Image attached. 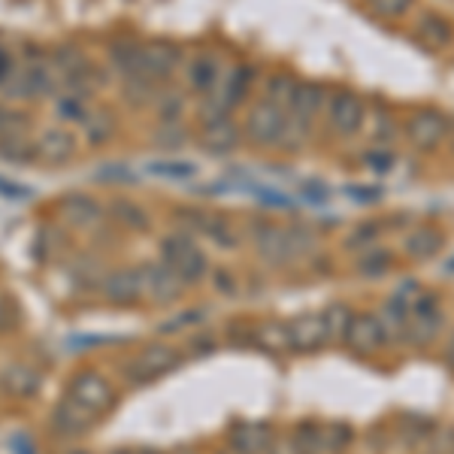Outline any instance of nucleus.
<instances>
[{
	"label": "nucleus",
	"mask_w": 454,
	"mask_h": 454,
	"mask_svg": "<svg viewBox=\"0 0 454 454\" xmlns=\"http://www.w3.org/2000/svg\"><path fill=\"white\" fill-rule=\"evenodd\" d=\"M252 243L258 248V254L267 263H291L297 258H306V254L315 248V233L303 224H273V222H258L252 227Z\"/></svg>",
	"instance_id": "nucleus-1"
},
{
	"label": "nucleus",
	"mask_w": 454,
	"mask_h": 454,
	"mask_svg": "<svg viewBox=\"0 0 454 454\" xmlns=\"http://www.w3.org/2000/svg\"><path fill=\"white\" fill-rule=\"evenodd\" d=\"M288 130V109L273 100H254L243 119V140L254 149H282Z\"/></svg>",
	"instance_id": "nucleus-2"
},
{
	"label": "nucleus",
	"mask_w": 454,
	"mask_h": 454,
	"mask_svg": "<svg viewBox=\"0 0 454 454\" xmlns=\"http://www.w3.org/2000/svg\"><path fill=\"white\" fill-rule=\"evenodd\" d=\"M160 261H164L185 285L200 282L203 276L209 273L207 254L200 252V246H197L185 231L167 233V237L160 239Z\"/></svg>",
	"instance_id": "nucleus-3"
},
{
	"label": "nucleus",
	"mask_w": 454,
	"mask_h": 454,
	"mask_svg": "<svg viewBox=\"0 0 454 454\" xmlns=\"http://www.w3.org/2000/svg\"><path fill=\"white\" fill-rule=\"evenodd\" d=\"M325 121L333 137L340 140H351L364 130L367 124V104L357 91L351 88H331V100L325 109Z\"/></svg>",
	"instance_id": "nucleus-4"
},
{
	"label": "nucleus",
	"mask_w": 454,
	"mask_h": 454,
	"mask_svg": "<svg viewBox=\"0 0 454 454\" xmlns=\"http://www.w3.org/2000/svg\"><path fill=\"white\" fill-rule=\"evenodd\" d=\"M451 119L436 106H419L403 124V137L419 152H436L451 137Z\"/></svg>",
	"instance_id": "nucleus-5"
},
{
	"label": "nucleus",
	"mask_w": 454,
	"mask_h": 454,
	"mask_svg": "<svg viewBox=\"0 0 454 454\" xmlns=\"http://www.w3.org/2000/svg\"><path fill=\"white\" fill-rule=\"evenodd\" d=\"M182 364V355L173 346H164V342H155V346H145L134 361H128L124 367V379L130 385H149L155 379L167 376Z\"/></svg>",
	"instance_id": "nucleus-6"
},
{
	"label": "nucleus",
	"mask_w": 454,
	"mask_h": 454,
	"mask_svg": "<svg viewBox=\"0 0 454 454\" xmlns=\"http://www.w3.org/2000/svg\"><path fill=\"white\" fill-rule=\"evenodd\" d=\"M64 397H70V400H76L79 406H85L88 412H94L100 419V415H106L109 409L115 406V391H113V385L106 382L100 372H94V370H82V372H76V376L67 382V394Z\"/></svg>",
	"instance_id": "nucleus-7"
},
{
	"label": "nucleus",
	"mask_w": 454,
	"mask_h": 454,
	"mask_svg": "<svg viewBox=\"0 0 454 454\" xmlns=\"http://www.w3.org/2000/svg\"><path fill=\"white\" fill-rule=\"evenodd\" d=\"M327 100H331V88L315 82V79H297L294 91L288 100V119L303 124V128H315V121L325 115Z\"/></svg>",
	"instance_id": "nucleus-8"
},
{
	"label": "nucleus",
	"mask_w": 454,
	"mask_h": 454,
	"mask_svg": "<svg viewBox=\"0 0 454 454\" xmlns=\"http://www.w3.org/2000/svg\"><path fill=\"white\" fill-rule=\"evenodd\" d=\"M182 61H185V52L170 40H149L140 49V73L160 85H167V79H173V73L182 67Z\"/></svg>",
	"instance_id": "nucleus-9"
},
{
	"label": "nucleus",
	"mask_w": 454,
	"mask_h": 454,
	"mask_svg": "<svg viewBox=\"0 0 454 454\" xmlns=\"http://www.w3.org/2000/svg\"><path fill=\"white\" fill-rule=\"evenodd\" d=\"M254 82H258V70H254L252 64L239 61L237 67L224 70L222 82H218V88L212 91V98H215L218 104L227 109V113H233L239 104H246V100H248Z\"/></svg>",
	"instance_id": "nucleus-10"
},
{
	"label": "nucleus",
	"mask_w": 454,
	"mask_h": 454,
	"mask_svg": "<svg viewBox=\"0 0 454 454\" xmlns=\"http://www.w3.org/2000/svg\"><path fill=\"white\" fill-rule=\"evenodd\" d=\"M58 218L61 224L73 227V231H88L104 218V203L91 194H82V192H70L58 200Z\"/></svg>",
	"instance_id": "nucleus-11"
},
{
	"label": "nucleus",
	"mask_w": 454,
	"mask_h": 454,
	"mask_svg": "<svg viewBox=\"0 0 454 454\" xmlns=\"http://www.w3.org/2000/svg\"><path fill=\"white\" fill-rule=\"evenodd\" d=\"M387 342V336L382 331V321H379L376 312H357L348 325V333H346V346L361 357H370L376 355Z\"/></svg>",
	"instance_id": "nucleus-12"
},
{
	"label": "nucleus",
	"mask_w": 454,
	"mask_h": 454,
	"mask_svg": "<svg viewBox=\"0 0 454 454\" xmlns=\"http://www.w3.org/2000/svg\"><path fill=\"white\" fill-rule=\"evenodd\" d=\"M36 145V160L49 167H64L76 158L79 143L67 128H43L40 137L34 140Z\"/></svg>",
	"instance_id": "nucleus-13"
},
{
	"label": "nucleus",
	"mask_w": 454,
	"mask_h": 454,
	"mask_svg": "<svg viewBox=\"0 0 454 454\" xmlns=\"http://www.w3.org/2000/svg\"><path fill=\"white\" fill-rule=\"evenodd\" d=\"M243 143V124L231 119H218V121H207L197 130V145L209 155H231L237 152V145Z\"/></svg>",
	"instance_id": "nucleus-14"
},
{
	"label": "nucleus",
	"mask_w": 454,
	"mask_h": 454,
	"mask_svg": "<svg viewBox=\"0 0 454 454\" xmlns=\"http://www.w3.org/2000/svg\"><path fill=\"white\" fill-rule=\"evenodd\" d=\"M224 70H222V61H218L212 52H197L188 58L185 64V85L188 91L197 94V98H209L212 91L222 82Z\"/></svg>",
	"instance_id": "nucleus-15"
},
{
	"label": "nucleus",
	"mask_w": 454,
	"mask_h": 454,
	"mask_svg": "<svg viewBox=\"0 0 454 454\" xmlns=\"http://www.w3.org/2000/svg\"><path fill=\"white\" fill-rule=\"evenodd\" d=\"M325 342H331V333L321 312L297 315L288 321V346L294 351H318Z\"/></svg>",
	"instance_id": "nucleus-16"
},
{
	"label": "nucleus",
	"mask_w": 454,
	"mask_h": 454,
	"mask_svg": "<svg viewBox=\"0 0 454 454\" xmlns=\"http://www.w3.org/2000/svg\"><path fill=\"white\" fill-rule=\"evenodd\" d=\"M100 291H104V297L109 303L130 306L145 294V276H143V270H134V267L115 270V273H109L104 279Z\"/></svg>",
	"instance_id": "nucleus-17"
},
{
	"label": "nucleus",
	"mask_w": 454,
	"mask_h": 454,
	"mask_svg": "<svg viewBox=\"0 0 454 454\" xmlns=\"http://www.w3.org/2000/svg\"><path fill=\"white\" fill-rule=\"evenodd\" d=\"M94 421H98V415L88 412L85 406H79L76 400L64 397V400L52 409V419H49V427H52L58 436L76 439V436L88 434V430L94 427Z\"/></svg>",
	"instance_id": "nucleus-18"
},
{
	"label": "nucleus",
	"mask_w": 454,
	"mask_h": 454,
	"mask_svg": "<svg viewBox=\"0 0 454 454\" xmlns=\"http://www.w3.org/2000/svg\"><path fill=\"white\" fill-rule=\"evenodd\" d=\"M415 36L424 43L427 49H451L454 46V21L449 16H442L439 10H424L415 19Z\"/></svg>",
	"instance_id": "nucleus-19"
},
{
	"label": "nucleus",
	"mask_w": 454,
	"mask_h": 454,
	"mask_svg": "<svg viewBox=\"0 0 454 454\" xmlns=\"http://www.w3.org/2000/svg\"><path fill=\"white\" fill-rule=\"evenodd\" d=\"M143 276H145V294L155 300V303H173V300H179L182 291H185V282H182L164 261L143 267Z\"/></svg>",
	"instance_id": "nucleus-20"
},
{
	"label": "nucleus",
	"mask_w": 454,
	"mask_h": 454,
	"mask_svg": "<svg viewBox=\"0 0 454 454\" xmlns=\"http://www.w3.org/2000/svg\"><path fill=\"white\" fill-rule=\"evenodd\" d=\"M445 246V233L439 227H430V224H419L403 237V252L409 254L412 261H430L442 252Z\"/></svg>",
	"instance_id": "nucleus-21"
},
{
	"label": "nucleus",
	"mask_w": 454,
	"mask_h": 454,
	"mask_svg": "<svg viewBox=\"0 0 454 454\" xmlns=\"http://www.w3.org/2000/svg\"><path fill=\"white\" fill-rule=\"evenodd\" d=\"M0 387H4L10 397H31L40 387V376L25 367V364H10L4 372H0Z\"/></svg>",
	"instance_id": "nucleus-22"
},
{
	"label": "nucleus",
	"mask_w": 454,
	"mask_h": 454,
	"mask_svg": "<svg viewBox=\"0 0 454 454\" xmlns=\"http://www.w3.org/2000/svg\"><path fill=\"white\" fill-rule=\"evenodd\" d=\"M82 130H85L88 145L100 149V145H106L115 137V115L109 113V109L91 106V113H88L85 121H82Z\"/></svg>",
	"instance_id": "nucleus-23"
},
{
	"label": "nucleus",
	"mask_w": 454,
	"mask_h": 454,
	"mask_svg": "<svg viewBox=\"0 0 454 454\" xmlns=\"http://www.w3.org/2000/svg\"><path fill=\"white\" fill-rule=\"evenodd\" d=\"M109 215H113V222L124 227V231H149V224H152V218H149V212H145L140 203H134V200H128V197H119V200H113L109 203Z\"/></svg>",
	"instance_id": "nucleus-24"
},
{
	"label": "nucleus",
	"mask_w": 454,
	"mask_h": 454,
	"mask_svg": "<svg viewBox=\"0 0 454 454\" xmlns=\"http://www.w3.org/2000/svg\"><path fill=\"white\" fill-rule=\"evenodd\" d=\"M233 449L243 454H261L270 449V427L267 424L243 421L233 427Z\"/></svg>",
	"instance_id": "nucleus-25"
},
{
	"label": "nucleus",
	"mask_w": 454,
	"mask_h": 454,
	"mask_svg": "<svg viewBox=\"0 0 454 454\" xmlns=\"http://www.w3.org/2000/svg\"><path fill=\"white\" fill-rule=\"evenodd\" d=\"M160 88H164V85L155 82V79H149V76H143V73L121 79V94H124V100H128L130 106H152L158 100Z\"/></svg>",
	"instance_id": "nucleus-26"
},
{
	"label": "nucleus",
	"mask_w": 454,
	"mask_h": 454,
	"mask_svg": "<svg viewBox=\"0 0 454 454\" xmlns=\"http://www.w3.org/2000/svg\"><path fill=\"white\" fill-rule=\"evenodd\" d=\"M140 49H143L140 40H115L109 46V64L121 73V79L140 73Z\"/></svg>",
	"instance_id": "nucleus-27"
},
{
	"label": "nucleus",
	"mask_w": 454,
	"mask_h": 454,
	"mask_svg": "<svg viewBox=\"0 0 454 454\" xmlns=\"http://www.w3.org/2000/svg\"><path fill=\"white\" fill-rule=\"evenodd\" d=\"M155 113H158V121L160 124H182V119H185V109H188V100L182 91H176V88H160L158 100L155 104Z\"/></svg>",
	"instance_id": "nucleus-28"
},
{
	"label": "nucleus",
	"mask_w": 454,
	"mask_h": 454,
	"mask_svg": "<svg viewBox=\"0 0 454 454\" xmlns=\"http://www.w3.org/2000/svg\"><path fill=\"white\" fill-rule=\"evenodd\" d=\"M0 158L10 160V164H34L36 160V145L27 134H19V137H4L0 140Z\"/></svg>",
	"instance_id": "nucleus-29"
},
{
	"label": "nucleus",
	"mask_w": 454,
	"mask_h": 454,
	"mask_svg": "<svg viewBox=\"0 0 454 454\" xmlns=\"http://www.w3.org/2000/svg\"><path fill=\"white\" fill-rule=\"evenodd\" d=\"M294 85H297V79L291 76V73H285V70L270 73V76L263 79V100H273V104L288 109V100H291Z\"/></svg>",
	"instance_id": "nucleus-30"
},
{
	"label": "nucleus",
	"mask_w": 454,
	"mask_h": 454,
	"mask_svg": "<svg viewBox=\"0 0 454 454\" xmlns=\"http://www.w3.org/2000/svg\"><path fill=\"white\" fill-rule=\"evenodd\" d=\"M391 267H394V254L387 252V248L370 246V248H364V252L357 254V270H361L367 279H376V276L387 273Z\"/></svg>",
	"instance_id": "nucleus-31"
},
{
	"label": "nucleus",
	"mask_w": 454,
	"mask_h": 454,
	"mask_svg": "<svg viewBox=\"0 0 454 454\" xmlns=\"http://www.w3.org/2000/svg\"><path fill=\"white\" fill-rule=\"evenodd\" d=\"M55 113H58V119L67 124H82L85 115L91 113V106H88V98H82V94L67 91L55 100Z\"/></svg>",
	"instance_id": "nucleus-32"
},
{
	"label": "nucleus",
	"mask_w": 454,
	"mask_h": 454,
	"mask_svg": "<svg viewBox=\"0 0 454 454\" xmlns=\"http://www.w3.org/2000/svg\"><path fill=\"white\" fill-rule=\"evenodd\" d=\"M31 130V115L25 109H16V106H6L0 100V140L4 137H19V134H27Z\"/></svg>",
	"instance_id": "nucleus-33"
},
{
	"label": "nucleus",
	"mask_w": 454,
	"mask_h": 454,
	"mask_svg": "<svg viewBox=\"0 0 454 454\" xmlns=\"http://www.w3.org/2000/svg\"><path fill=\"white\" fill-rule=\"evenodd\" d=\"M364 6L382 21H400L415 10V0H364Z\"/></svg>",
	"instance_id": "nucleus-34"
},
{
	"label": "nucleus",
	"mask_w": 454,
	"mask_h": 454,
	"mask_svg": "<svg viewBox=\"0 0 454 454\" xmlns=\"http://www.w3.org/2000/svg\"><path fill=\"white\" fill-rule=\"evenodd\" d=\"M321 315H325V321H327L331 340L346 342V333H348V325H351V318H355V312H351L346 303H331Z\"/></svg>",
	"instance_id": "nucleus-35"
},
{
	"label": "nucleus",
	"mask_w": 454,
	"mask_h": 454,
	"mask_svg": "<svg viewBox=\"0 0 454 454\" xmlns=\"http://www.w3.org/2000/svg\"><path fill=\"white\" fill-rule=\"evenodd\" d=\"M207 237L212 239V243L218 246H237V227H233V222L227 215H222V212H212L209 224H207Z\"/></svg>",
	"instance_id": "nucleus-36"
},
{
	"label": "nucleus",
	"mask_w": 454,
	"mask_h": 454,
	"mask_svg": "<svg viewBox=\"0 0 454 454\" xmlns=\"http://www.w3.org/2000/svg\"><path fill=\"white\" fill-rule=\"evenodd\" d=\"M145 170L152 176H164V179H192V176H197V167L188 164V160H152Z\"/></svg>",
	"instance_id": "nucleus-37"
},
{
	"label": "nucleus",
	"mask_w": 454,
	"mask_h": 454,
	"mask_svg": "<svg viewBox=\"0 0 454 454\" xmlns=\"http://www.w3.org/2000/svg\"><path fill=\"white\" fill-rule=\"evenodd\" d=\"M258 342H261V348H267V351H282L285 346H288V325H276V321L261 325Z\"/></svg>",
	"instance_id": "nucleus-38"
},
{
	"label": "nucleus",
	"mask_w": 454,
	"mask_h": 454,
	"mask_svg": "<svg viewBox=\"0 0 454 454\" xmlns=\"http://www.w3.org/2000/svg\"><path fill=\"white\" fill-rule=\"evenodd\" d=\"M400 130H403V124L394 121V115L387 113V109L376 113V124H372V140H376L379 145H387L391 140H397Z\"/></svg>",
	"instance_id": "nucleus-39"
},
{
	"label": "nucleus",
	"mask_w": 454,
	"mask_h": 454,
	"mask_svg": "<svg viewBox=\"0 0 454 454\" xmlns=\"http://www.w3.org/2000/svg\"><path fill=\"white\" fill-rule=\"evenodd\" d=\"M185 143H188V130L182 128V124H160L155 134V145L164 152L179 149V145H185Z\"/></svg>",
	"instance_id": "nucleus-40"
},
{
	"label": "nucleus",
	"mask_w": 454,
	"mask_h": 454,
	"mask_svg": "<svg viewBox=\"0 0 454 454\" xmlns=\"http://www.w3.org/2000/svg\"><path fill=\"white\" fill-rule=\"evenodd\" d=\"M364 167H370L372 173H387L394 167V158L391 155V149H387V145H379V149H370V152H364Z\"/></svg>",
	"instance_id": "nucleus-41"
},
{
	"label": "nucleus",
	"mask_w": 454,
	"mask_h": 454,
	"mask_svg": "<svg viewBox=\"0 0 454 454\" xmlns=\"http://www.w3.org/2000/svg\"><path fill=\"white\" fill-rule=\"evenodd\" d=\"M19 318H21V315H19L16 300H12V297H0V333L16 331Z\"/></svg>",
	"instance_id": "nucleus-42"
},
{
	"label": "nucleus",
	"mask_w": 454,
	"mask_h": 454,
	"mask_svg": "<svg viewBox=\"0 0 454 454\" xmlns=\"http://www.w3.org/2000/svg\"><path fill=\"white\" fill-rule=\"evenodd\" d=\"M16 67H19L16 52H12L10 46H4V43H0V88H4V82L12 76V70H16Z\"/></svg>",
	"instance_id": "nucleus-43"
},
{
	"label": "nucleus",
	"mask_w": 454,
	"mask_h": 454,
	"mask_svg": "<svg viewBox=\"0 0 454 454\" xmlns=\"http://www.w3.org/2000/svg\"><path fill=\"white\" fill-rule=\"evenodd\" d=\"M0 194L4 197H12V200H27L34 197V192L27 185H19V182H10L6 176H0Z\"/></svg>",
	"instance_id": "nucleus-44"
},
{
	"label": "nucleus",
	"mask_w": 454,
	"mask_h": 454,
	"mask_svg": "<svg viewBox=\"0 0 454 454\" xmlns=\"http://www.w3.org/2000/svg\"><path fill=\"white\" fill-rule=\"evenodd\" d=\"M98 182H137V176L128 170V167H104L98 170Z\"/></svg>",
	"instance_id": "nucleus-45"
},
{
	"label": "nucleus",
	"mask_w": 454,
	"mask_h": 454,
	"mask_svg": "<svg viewBox=\"0 0 454 454\" xmlns=\"http://www.w3.org/2000/svg\"><path fill=\"white\" fill-rule=\"evenodd\" d=\"M361 227H364V231H355L348 237V246H357L364 252V248H367L372 239L379 237V224H361Z\"/></svg>",
	"instance_id": "nucleus-46"
},
{
	"label": "nucleus",
	"mask_w": 454,
	"mask_h": 454,
	"mask_svg": "<svg viewBox=\"0 0 454 454\" xmlns=\"http://www.w3.org/2000/svg\"><path fill=\"white\" fill-rule=\"evenodd\" d=\"M200 318H203V312H185V315H179V318L167 321V327H160V331L176 333V331H182L185 325H194V321H200Z\"/></svg>",
	"instance_id": "nucleus-47"
},
{
	"label": "nucleus",
	"mask_w": 454,
	"mask_h": 454,
	"mask_svg": "<svg viewBox=\"0 0 454 454\" xmlns=\"http://www.w3.org/2000/svg\"><path fill=\"white\" fill-rule=\"evenodd\" d=\"M445 364H449V367L454 370V336L449 340V348H445Z\"/></svg>",
	"instance_id": "nucleus-48"
},
{
	"label": "nucleus",
	"mask_w": 454,
	"mask_h": 454,
	"mask_svg": "<svg viewBox=\"0 0 454 454\" xmlns=\"http://www.w3.org/2000/svg\"><path fill=\"white\" fill-rule=\"evenodd\" d=\"M115 454H137V451H115Z\"/></svg>",
	"instance_id": "nucleus-49"
},
{
	"label": "nucleus",
	"mask_w": 454,
	"mask_h": 454,
	"mask_svg": "<svg viewBox=\"0 0 454 454\" xmlns=\"http://www.w3.org/2000/svg\"><path fill=\"white\" fill-rule=\"evenodd\" d=\"M451 149H454V130H451Z\"/></svg>",
	"instance_id": "nucleus-50"
},
{
	"label": "nucleus",
	"mask_w": 454,
	"mask_h": 454,
	"mask_svg": "<svg viewBox=\"0 0 454 454\" xmlns=\"http://www.w3.org/2000/svg\"><path fill=\"white\" fill-rule=\"evenodd\" d=\"M70 454H88V451H70Z\"/></svg>",
	"instance_id": "nucleus-51"
},
{
	"label": "nucleus",
	"mask_w": 454,
	"mask_h": 454,
	"mask_svg": "<svg viewBox=\"0 0 454 454\" xmlns=\"http://www.w3.org/2000/svg\"><path fill=\"white\" fill-rule=\"evenodd\" d=\"M451 454H454V449H451Z\"/></svg>",
	"instance_id": "nucleus-52"
},
{
	"label": "nucleus",
	"mask_w": 454,
	"mask_h": 454,
	"mask_svg": "<svg viewBox=\"0 0 454 454\" xmlns=\"http://www.w3.org/2000/svg\"><path fill=\"white\" fill-rule=\"evenodd\" d=\"M188 454H192V451H188Z\"/></svg>",
	"instance_id": "nucleus-53"
}]
</instances>
